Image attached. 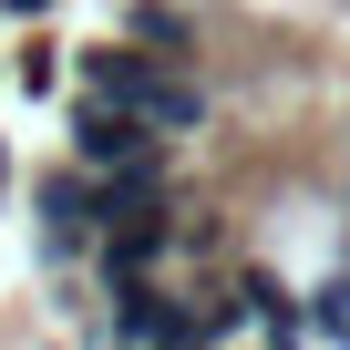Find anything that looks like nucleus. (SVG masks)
<instances>
[{"instance_id": "nucleus-7", "label": "nucleus", "mask_w": 350, "mask_h": 350, "mask_svg": "<svg viewBox=\"0 0 350 350\" xmlns=\"http://www.w3.org/2000/svg\"><path fill=\"white\" fill-rule=\"evenodd\" d=\"M299 340H350V278H329V288L299 309Z\"/></svg>"}, {"instance_id": "nucleus-6", "label": "nucleus", "mask_w": 350, "mask_h": 350, "mask_svg": "<svg viewBox=\"0 0 350 350\" xmlns=\"http://www.w3.org/2000/svg\"><path fill=\"white\" fill-rule=\"evenodd\" d=\"M134 42H144V52H175V62H186V0H144V11H134Z\"/></svg>"}, {"instance_id": "nucleus-3", "label": "nucleus", "mask_w": 350, "mask_h": 350, "mask_svg": "<svg viewBox=\"0 0 350 350\" xmlns=\"http://www.w3.org/2000/svg\"><path fill=\"white\" fill-rule=\"evenodd\" d=\"M165 247H175V217H165V206H124V217H103V227H93V268H103V288H113V278L165 268Z\"/></svg>"}, {"instance_id": "nucleus-5", "label": "nucleus", "mask_w": 350, "mask_h": 350, "mask_svg": "<svg viewBox=\"0 0 350 350\" xmlns=\"http://www.w3.org/2000/svg\"><path fill=\"white\" fill-rule=\"evenodd\" d=\"M93 227H103V206H93V175L83 165H62V175H42V247L52 258H93Z\"/></svg>"}, {"instance_id": "nucleus-4", "label": "nucleus", "mask_w": 350, "mask_h": 350, "mask_svg": "<svg viewBox=\"0 0 350 350\" xmlns=\"http://www.w3.org/2000/svg\"><path fill=\"white\" fill-rule=\"evenodd\" d=\"M103 329L113 340H206V309H175V288H154V268H144V278H113Z\"/></svg>"}, {"instance_id": "nucleus-2", "label": "nucleus", "mask_w": 350, "mask_h": 350, "mask_svg": "<svg viewBox=\"0 0 350 350\" xmlns=\"http://www.w3.org/2000/svg\"><path fill=\"white\" fill-rule=\"evenodd\" d=\"M165 134L134 113V103H103V93H83L72 103V165L83 175H103V165H134V154H154Z\"/></svg>"}, {"instance_id": "nucleus-1", "label": "nucleus", "mask_w": 350, "mask_h": 350, "mask_svg": "<svg viewBox=\"0 0 350 350\" xmlns=\"http://www.w3.org/2000/svg\"><path fill=\"white\" fill-rule=\"evenodd\" d=\"M83 93L134 103L154 134H196V124H206V83L175 62V52H144V42H103V52H83Z\"/></svg>"}]
</instances>
